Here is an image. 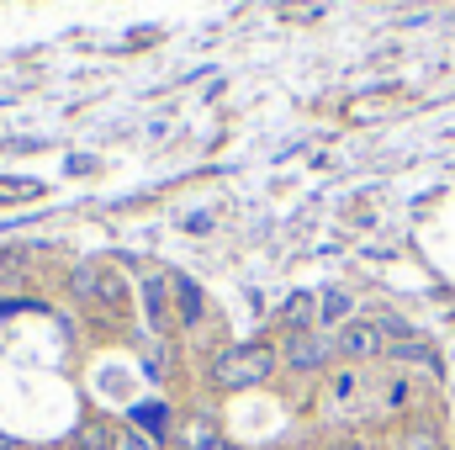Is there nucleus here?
<instances>
[{"mask_svg":"<svg viewBox=\"0 0 455 450\" xmlns=\"http://www.w3.org/2000/svg\"><path fill=\"white\" fill-rule=\"evenodd\" d=\"M334 350L349 355V360H371V355H381L387 344H381V329H376V324H344L339 339H334Z\"/></svg>","mask_w":455,"mask_h":450,"instance_id":"nucleus-3","label":"nucleus"},{"mask_svg":"<svg viewBox=\"0 0 455 450\" xmlns=\"http://www.w3.org/2000/svg\"><path fill=\"white\" fill-rule=\"evenodd\" d=\"M403 450H440V435H435V430H413Z\"/></svg>","mask_w":455,"mask_h":450,"instance_id":"nucleus-12","label":"nucleus"},{"mask_svg":"<svg viewBox=\"0 0 455 450\" xmlns=\"http://www.w3.org/2000/svg\"><path fill=\"white\" fill-rule=\"evenodd\" d=\"M275 360H281V355H275L270 344H233V350H223V355L212 360V382H218L223 392L259 387V382H270Z\"/></svg>","mask_w":455,"mask_h":450,"instance_id":"nucleus-1","label":"nucleus"},{"mask_svg":"<svg viewBox=\"0 0 455 450\" xmlns=\"http://www.w3.org/2000/svg\"><path fill=\"white\" fill-rule=\"evenodd\" d=\"M116 435L107 430V424H85L80 435H75V450H112Z\"/></svg>","mask_w":455,"mask_h":450,"instance_id":"nucleus-8","label":"nucleus"},{"mask_svg":"<svg viewBox=\"0 0 455 450\" xmlns=\"http://www.w3.org/2000/svg\"><path fill=\"white\" fill-rule=\"evenodd\" d=\"M175 292H180V318L202 324V292H196V281H175Z\"/></svg>","mask_w":455,"mask_h":450,"instance_id":"nucleus-9","label":"nucleus"},{"mask_svg":"<svg viewBox=\"0 0 455 450\" xmlns=\"http://www.w3.org/2000/svg\"><path fill=\"white\" fill-rule=\"evenodd\" d=\"M132 424H138V435L164 440L170 424H175V414H170V403H138V408H132Z\"/></svg>","mask_w":455,"mask_h":450,"instance_id":"nucleus-5","label":"nucleus"},{"mask_svg":"<svg viewBox=\"0 0 455 450\" xmlns=\"http://www.w3.org/2000/svg\"><path fill=\"white\" fill-rule=\"evenodd\" d=\"M143 297H148V324L164 329V324H170V286H164V276H154V281L143 286Z\"/></svg>","mask_w":455,"mask_h":450,"instance_id":"nucleus-6","label":"nucleus"},{"mask_svg":"<svg viewBox=\"0 0 455 450\" xmlns=\"http://www.w3.org/2000/svg\"><path fill=\"white\" fill-rule=\"evenodd\" d=\"M112 450H154V440H148V435H138V430H127Z\"/></svg>","mask_w":455,"mask_h":450,"instance_id":"nucleus-13","label":"nucleus"},{"mask_svg":"<svg viewBox=\"0 0 455 450\" xmlns=\"http://www.w3.org/2000/svg\"><path fill=\"white\" fill-rule=\"evenodd\" d=\"M329 355H334V339H323V334H291L286 339V366L291 371H323L329 366Z\"/></svg>","mask_w":455,"mask_h":450,"instance_id":"nucleus-2","label":"nucleus"},{"mask_svg":"<svg viewBox=\"0 0 455 450\" xmlns=\"http://www.w3.org/2000/svg\"><path fill=\"white\" fill-rule=\"evenodd\" d=\"M334 450H360V446H334Z\"/></svg>","mask_w":455,"mask_h":450,"instance_id":"nucleus-16","label":"nucleus"},{"mask_svg":"<svg viewBox=\"0 0 455 450\" xmlns=\"http://www.w3.org/2000/svg\"><path fill=\"white\" fill-rule=\"evenodd\" d=\"M392 355H397V360H419V366L440 371V355H435L429 344H413V339H403V344H392Z\"/></svg>","mask_w":455,"mask_h":450,"instance_id":"nucleus-10","label":"nucleus"},{"mask_svg":"<svg viewBox=\"0 0 455 450\" xmlns=\"http://www.w3.org/2000/svg\"><path fill=\"white\" fill-rule=\"evenodd\" d=\"M307 313H313V302H307V297H297V302H291V308H286V318H291V324H302V318H307Z\"/></svg>","mask_w":455,"mask_h":450,"instance_id":"nucleus-14","label":"nucleus"},{"mask_svg":"<svg viewBox=\"0 0 455 450\" xmlns=\"http://www.w3.org/2000/svg\"><path fill=\"white\" fill-rule=\"evenodd\" d=\"M75 297H96V302H122L127 292L116 286L112 276L101 270V265H80L75 270Z\"/></svg>","mask_w":455,"mask_h":450,"instance_id":"nucleus-4","label":"nucleus"},{"mask_svg":"<svg viewBox=\"0 0 455 450\" xmlns=\"http://www.w3.org/2000/svg\"><path fill=\"white\" fill-rule=\"evenodd\" d=\"M180 440H186V450H218V430H212V419H191L180 430Z\"/></svg>","mask_w":455,"mask_h":450,"instance_id":"nucleus-7","label":"nucleus"},{"mask_svg":"<svg viewBox=\"0 0 455 450\" xmlns=\"http://www.w3.org/2000/svg\"><path fill=\"white\" fill-rule=\"evenodd\" d=\"M0 450H11V440H5V435H0Z\"/></svg>","mask_w":455,"mask_h":450,"instance_id":"nucleus-15","label":"nucleus"},{"mask_svg":"<svg viewBox=\"0 0 455 450\" xmlns=\"http://www.w3.org/2000/svg\"><path fill=\"white\" fill-rule=\"evenodd\" d=\"M318 313H323V324H334V318H349V297H344V292H323Z\"/></svg>","mask_w":455,"mask_h":450,"instance_id":"nucleus-11","label":"nucleus"}]
</instances>
